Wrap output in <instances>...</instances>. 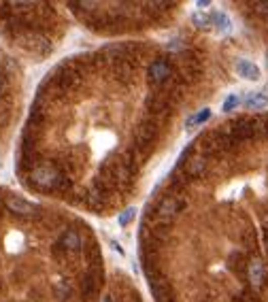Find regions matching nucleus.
<instances>
[{"mask_svg": "<svg viewBox=\"0 0 268 302\" xmlns=\"http://www.w3.org/2000/svg\"><path fill=\"white\" fill-rule=\"evenodd\" d=\"M158 134V123L156 121H143L141 126L134 132V151L139 153V158H147L149 151L153 149V141H156Z\"/></svg>", "mask_w": 268, "mask_h": 302, "instance_id": "obj_1", "label": "nucleus"}, {"mask_svg": "<svg viewBox=\"0 0 268 302\" xmlns=\"http://www.w3.org/2000/svg\"><path fill=\"white\" fill-rule=\"evenodd\" d=\"M30 181L36 185L38 190H54L62 183V175L58 172L56 166L51 164H38L34 166V170L30 172Z\"/></svg>", "mask_w": 268, "mask_h": 302, "instance_id": "obj_2", "label": "nucleus"}, {"mask_svg": "<svg viewBox=\"0 0 268 302\" xmlns=\"http://www.w3.org/2000/svg\"><path fill=\"white\" fill-rule=\"evenodd\" d=\"M247 279L253 289H262L264 287V281H266V268L264 262L260 257H251L249 264H247Z\"/></svg>", "mask_w": 268, "mask_h": 302, "instance_id": "obj_3", "label": "nucleus"}, {"mask_svg": "<svg viewBox=\"0 0 268 302\" xmlns=\"http://www.w3.org/2000/svg\"><path fill=\"white\" fill-rule=\"evenodd\" d=\"M147 75H149V81L151 83H156V85H160V83L164 81H168L170 75H172V66L168 64L166 60H156V62H151V66L147 70Z\"/></svg>", "mask_w": 268, "mask_h": 302, "instance_id": "obj_4", "label": "nucleus"}, {"mask_svg": "<svg viewBox=\"0 0 268 302\" xmlns=\"http://www.w3.org/2000/svg\"><path fill=\"white\" fill-rule=\"evenodd\" d=\"M181 206H183V202H181V200H177V198H174V196H164L162 200H160V204H158L156 213H158V217H160V220L168 222V220H172V217L179 213V209H181Z\"/></svg>", "mask_w": 268, "mask_h": 302, "instance_id": "obj_5", "label": "nucleus"}, {"mask_svg": "<svg viewBox=\"0 0 268 302\" xmlns=\"http://www.w3.org/2000/svg\"><path fill=\"white\" fill-rule=\"evenodd\" d=\"M5 204L13 215H19V217H30L34 213V204L24 200V198H19V196H9L5 200Z\"/></svg>", "mask_w": 268, "mask_h": 302, "instance_id": "obj_6", "label": "nucleus"}, {"mask_svg": "<svg viewBox=\"0 0 268 302\" xmlns=\"http://www.w3.org/2000/svg\"><path fill=\"white\" fill-rule=\"evenodd\" d=\"M207 166H209V162H207V155H202V153H196V155H192V158L185 162V175L188 177H192V179H198V177H202L204 172H207Z\"/></svg>", "mask_w": 268, "mask_h": 302, "instance_id": "obj_7", "label": "nucleus"}, {"mask_svg": "<svg viewBox=\"0 0 268 302\" xmlns=\"http://www.w3.org/2000/svg\"><path fill=\"white\" fill-rule=\"evenodd\" d=\"M236 72H239V77H243L247 81H257V79H260V68H257L253 62H249V60H236Z\"/></svg>", "mask_w": 268, "mask_h": 302, "instance_id": "obj_8", "label": "nucleus"}, {"mask_svg": "<svg viewBox=\"0 0 268 302\" xmlns=\"http://www.w3.org/2000/svg\"><path fill=\"white\" fill-rule=\"evenodd\" d=\"M60 249H64V251H77L81 247V236L75 232V230H66L64 234L60 236Z\"/></svg>", "mask_w": 268, "mask_h": 302, "instance_id": "obj_9", "label": "nucleus"}, {"mask_svg": "<svg viewBox=\"0 0 268 302\" xmlns=\"http://www.w3.org/2000/svg\"><path fill=\"white\" fill-rule=\"evenodd\" d=\"M245 107L249 111H262L268 107V96L264 92H251L249 96L245 98Z\"/></svg>", "mask_w": 268, "mask_h": 302, "instance_id": "obj_10", "label": "nucleus"}, {"mask_svg": "<svg viewBox=\"0 0 268 302\" xmlns=\"http://www.w3.org/2000/svg\"><path fill=\"white\" fill-rule=\"evenodd\" d=\"M211 19H213V26H215V30L217 32H230V17L226 15L224 11H217V13H213L211 15Z\"/></svg>", "mask_w": 268, "mask_h": 302, "instance_id": "obj_11", "label": "nucleus"}, {"mask_svg": "<svg viewBox=\"0 0 268 302\" xmlns=\"http://www.w3.org/2000/svg\"><path fill=\"white\" fill-rule=\"evenodd\" d=\"M192 24H194L196 28H200V30H211L213 19H211V15H209V13L198 11V13H194V15H192Z\"/></svg>", "mask_w": 268, "mask_h": 302, "instance_id": "obj_12", "label": "nucleus"}, {"mask_svg": "<svg viewBox=\"0 0 268 302\" xmlns=\"http://www.w3.org/2000/svg\"><path fill=\"white\" fill-rule=\"evenodd\" d=\"M209 117H211V109H202V111H198L196 115H192V117L188 119V128L198 126V123H204V121H209Z\"/></svg>", "mask_w": 268, "mask_h": 302, "instance_id": "obj_13", "label": "nucleus"}, {"mask_svg": "<svg viewBox=\"0 0 268 302\" xmlns=\"http://www.w3.org/2000/svg\"><path fill=\"white\" fill-rule=\"evenodd\" d=\"M115 75L121 79V81H130L132 77V66L128 64V62H117V66H115Z\"/></svg>", "mask_w": 268, "mask_h": 302, "instance_id": "obj_14", "label": "nucleus"}, {"mask_svg": "<svg viewBox=\"0 0 268 302\" xmlns=\"http://www.w3.org/2000/svg\"><path fill=\"white\" fill-rule=\"evenodd\" d=\"M239 102H241V98L236 96V94H230V96L226 98V102H224V111H234L236 107H239Z\"/></svg>", "mask_w": 268, "mask_h": 302, "instance_id": "obj_15", "label": "nucleus"}, {"mask_svg": "<svg viewBox=\"0 0 268 302\" xmlns=\"http://www.w3.org/2000/svg\"><path fill=\"white\" fill-rule=\"evenodd\" d=\"M134 213H137V209H134V206H130V209H126L121 215H119V226H128L130 222H132V217H134Z\"/></svg>", "mask_w": 268, "mask_h": 302, "instance_id": "obj_16", "label": "nucleus"}, {"mask_svg": "<svg viewBox=\"0 0 268 302\" xmlns=\"http://www.w3.org/2000/svg\"><path fill=\"white\" fill-rule=\"evenodd\" d=\"M68 285H64V281H60L58 283V294H60V298H64V296H68Z\"/></svg>", "mask_w": 268, "mask_h": 302, "instance_id": "obj_17", "label": "nucleus"}, {"mask_svg": "<svg viewBox=\"0 0 268 302\" xmlns=\"http://www.w3.org/2000/svg\"><path fill=\"white\" fill-rule=\"evenodd\" d=\"M253 7H257L260 13H268V3H253Z\"/></svg>", "mask_w": 268, "mask_h": 302, "instance_id": "obj_18", "label": "nucleus"}, {"mask_svg": "<svg viewBox=\"0 0 268 302\" xmlns=\"http://www.w3.org/2000/svg\"><path fill=\"white\" fill-rule=\"evenodd\" d=\"M196 7H209V0H198V3H196Z\"/></svg>", "mask_w": 268, "mask_h": 302, "instance_id": "obj_19", "label": "nucleus"}, {"mask_svg": "<svg viewBox=\"0 0 268 302\" xmlns=\"http://www.w3.org/2000/svg\"><path fill=\"white\" fill-rule=\"evenodd\" d=\"M100 302H113V298H111V296H102Z\"/></svg>", "mask_w": 268, "mask_h": 302, "instance_id": "obj_20", "label": "nucleus"}]
</instances>
